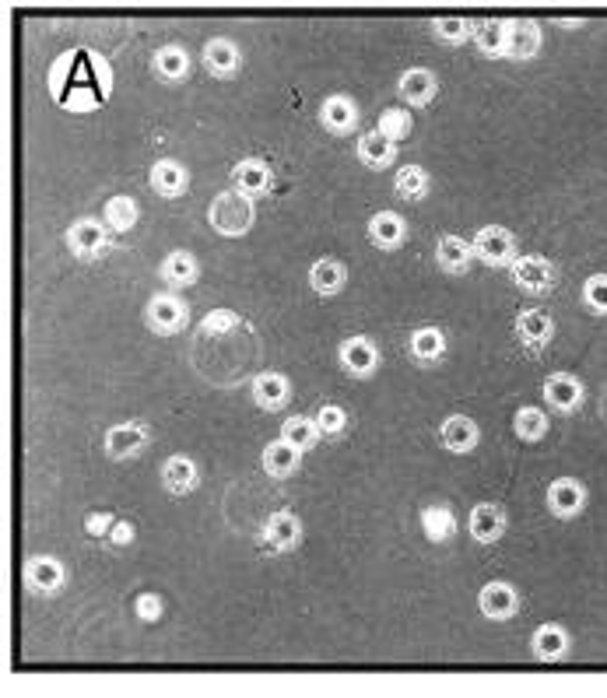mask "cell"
I'll return each mask as SVG.
<instances>
[{
	"instance_id": "3957f363",
	"label": "cell",
	"mask_w": 607,
	"mask_h": 698,
	"mask_svg": "<svg viewBox=\"0 0 607 698\" xmlns=\"http://www.w3.org/2000/svg\"><path fill=\"white\" fill-rule=\"evenodd\" d=\"M67 250L78 260L92 264V260H102L109 253V228L106 221L99 218H78L71 228H67Z\"/></svg>"
},
{
	"instance_id": "8992f818",
	"label": "cell",
	"mask_w": 607,
	"mask_h": 698,
	"mask_svg": "<svg viewBox=\"0 0 607 698\" xmlns=\"http://www.w3.org/2000/svg\"><path fill=\"white\" fill-rule=\"evenodd\" d=\"M25 583L32 593H43V597H57L67 583V569L53 555H36L25 562Z\"/></svg>"
},
{
	"instance_id": "4fadbf2b",
	"label": "cell",
	"mask_w": 607,
	"mask_h": 698,
	"mask_svg": "<svg viewBox=\"0 0 607 698\" xmlns=\"http://www.w3.org/2000/svg\"><path fill=\"white\" fill-rule=\"evenodd\" d=\"M148 183H151V190H155L158 197L176 200V197H183L186 186H190V172H186V165H179L176 158H162V162L151 165Z\"/></svg>"
},
{
	"instance_id": "603a6c76",
	"label": "cell",
	"mask_w": 607,
	"mask_h": 698,
	"mask_svg": "<svg viewBox=\"0 0 607 698\" xmlns=\"http://www.w3.org/2000/svg\"><path fill=\"white\" fill-rule=\"evenodd\" d=\"M544 397L555 411H576L583 404V383L569 372H555V376L544 379Z\"/></svg>"
},
{
	"instance_id": "cb8c5ba5",
	"label": "cell",
	"mask_w": 607,
	"mask_h": 698,
	"mask_svg": "<svg viewBox=\"0 0 607 698\" xmlns=\"http://www.w3.org/2000/svg\"><path fill=\"white\" fill-rule=\"evenodd\" d=\"M586 506V492L579 481L572 478H558L548 485V509L555 516H562V520H569V516H576L579 509Z\"/></svg>"
},
{
	"instance_id": "30bf717a",
	"label": "cell",
	"mask_w": 607,
	"mask_h": 698,
	"mask_svg": "<svg viewBox=\"0 0 607 698\" xmlns=\"http://www.w3.org/2000/svg\"><path fill=\"white\" fill-rule=\"evenodd\" d=\"M162 485H165V492L176 495V499L193 495V492H197V485H200V467L183 453L169 456V460L162 463Z\"/></svg>"
},
{
	"instance_id": "277c9868",
	"label": "cell",
	"mask_w": 607,
	"mask_h": 698,
	"mask_svg": "<svg viewBox=\"0 0 607 698\" xmlns=\"http://www.w3.org/2000/svg\"><path fill=\"white\" fill-rule=\"evenodd\" d=\"M474 260L488 267H506L516 264V236L502 225H488L474 236Z\"/></svg>"
},
{
	"instance_id": "5b68a950",
	"label": "cell",
	"mask_w": 607,
	"mask_h": 698,
	"mask_svg": "<svg viewBox=\"0 0 607 698\" xmlns=\"http://www.w3.org/2000/svg\"><path fill=\"white\" fill-rule=\"evenodd\" d=\"M337 362H341V369L348 372V376L369 379L372 372L379 369V348L372 344V337L351 334V337H344L341 348H337Z\"/></svg>"
},
{
	"instance_id": "9c48e42d",
	"label": "cell",
	"mask_w": 607,
	"mask_h": 698,
	"mask_svg": "<svg viewBox=\"0 0 607 698\" xmlns=\"http://www.w3.org/2000/svg\"><path fill=\"white\" fill-rule=\"evenodd\" d=\"M264 548L267 551H292V548H299V541H302V520L295 513H288V509H281V513H271L267 516V523H264Z\"/></svg>"
},
{
	"instance_id": "5bb4252c",
	"label": "cell",
	"mask_w": 607,
	"mask_h": 698,
	"mask_svg": "<svg viewBox=\"0 0 607 698\" xmlns=\"http://www.w3.org/2000/svg\"><path fill=\"white\" fill-rule=\"evenodd\" d=\"M232 183L246 197H260L274 186V172L264 158H243V162L232 165Z\"/></svg>"
},
{
	"instance_id": "bcb514c9",
	"label": "cell",
	"mask_w": 607,
	"mask_h": 698,
	"mask_svg": "<svg viewBox=\"0 0 607 698\" xmlns=\"http://www.w3.org/2000/svg\"><path fill=\"white\" fill-rule=\"evenodd\" d=\"M113 548H127V544H134V523H127V520H116V527L109 530V537H106Z\"/></svg>"
},
{
	"instance_id": "1f68e13d",
	"label": "cell",
	"mask_w": 607,
	"mask_h": 698,
	"mask_svg": "<svg viewBox=\"0 0 607 698\" xmlns=\"http://www.w3.org/2000/svg\"><path fill=\"white\" fill-rule=\"evenodd\" d=\"M137 214H141L137 211V200L127 197V193H116L102 207V221H106L109 232H130L137 225Z\"/></svg>"
},
{
	"instance_id": "7bdbcfd3",
	"label": "cell",
	"mask_w": 607,
	"mask_h": 698,
	"mask_svg": "<svg viewBox=\"0 0 607 698\" xmlns=\"http://www.w3.org/2000/svg\"><path fill=\"white\" fill-rule=\"evenodd\" d=\"M583 302L593 313H607V274H593L583 285Z\"/></svg>"
},
{
	"instance_id": "b9f144b4",
	"label": "cell",
	"mask_w": 607,
	"mask_h": 698,
	"mask_svg": "<svg viewBox=\"0 0 607 698\" xmlns=\"http://www.w3.org/2000/svg\"><path fill=\"white\" fill-rule=\"evenodd\" d=\"M471 32H474V25L464 22V18H439V22H436V39H439V43L457 46V43H464V39H471Z\"/></svg>"
},
{
	"instance_id": "4316f807",
	"label": "cell",
	"mask_w": 607,
	"mask_h": 698,
	"mask_svg": "<svg viewBox=\"0 0 607 698\" xmlns=\"http://www.w3.org/2000/svg\"><path fill=\"white\" fill-rule=\"evenodd\" d=\"M355 151L362 165H369V169H386V165H393V158H397V141L383 137L379 130H365V134L358 137Z\"/></svg>"
},
{
	"instance_id": "d6986e66",
	"label": "cell",
	"mask_w": 607,
	"mask_h": 698,
	"mask_svg": "<svg viewBox=\"0 0 607 698\" xmlns=\"http://www.w3.org/2000/svg\"><path fill=\"white\" fill-rule=\"evenodd\" d=\"M513 281L523 288V292L541 295L555 285V267H551L544 257H520L513 264Z\"/></svg>"
},
{
	"instance_id": "ba28073f",
	"label": "cell",
	"mask_w": 607,
	"mask_h": 698,
	"mask_svg": "<svg viewBox=\"0 0 607 698\" xmlns=\"http://www.w3.org/2000/svg\"><path fill=\"white\" fill-rule=\"evenodd\" d=\"M250 393H253V404L260 407V411H281V407L288 404V397H292V383H288L285 372H257L250 383Z\"/></svg>"
},
{
	"instance_id": "f6af8a7d",
	"label": "cell",
	"mask_w": 607,
	"mask_h": 698,
	"mask_svg": "<svg viewBox=\"0 0 607 698\" xmlns=\"http://www.w3.org/2000/svg\"><path fill=\"white\" fill-rule=\"evenodd\" d=\"M134 611H137V618H141V621H158V618H162V600H158L155 593H141V597H137V604H134Z\"/></svg>"
},
{
	"instance_id": "f35d334b",
	"label": "cell",
	"mask_w": 607,
	"mask_h": 698,
	"mask_svg": "<svg viewBox=\"0 0 607 698\" xmlns=\"http://www.w3.org/2000/svg\"><path fill=\"white\" fill-rule=\"evenodd\" d=\"M565 646H569V635H565V628L541 625L534 632V653L541 656V660H555V656H562Z\"/></svg>"
},
{
	"instance_id": "44dd1931",
	"label": "cell",
	"mask_w": 607,
	"mask_h": 698,
	"mask_svg": "<svg viewBox=\"0 0 607 698\" xmlns=\"http://www.w3.org/2000/svg\"><path fill=\"white\" fill-rule=\"evenodd\" d=\"M260 467H264V474H271V478H292L302 467V453L295 446H288L285 439H274L264 446Z\"/></svg>"
},
{
	"instance_id": "e575fe53",
	"label": "cell",
	"mask_w": 607,
	"mask_h": 698,
	"mask_svg": "<svg viewBox=\"0 0 607 698\" xmlns=\"http://www.w3.org/2000/svg\"><path fill=\"white\" fill-rule=\"evenodd\" d=\"M281 439H285L288 446L299 449V453H306V449L316 446L320 432H316V421L313 418H302V414H295V418L281 421Z\"/></svg>"
},
{
	"instance_id": "9a60e30c",
	"label": "cell",
	"mask_w": 607,
	"mask_h": 698,
	"mask_svg": "<svg viewBox=\"0 0 607 698\" xmlns=\"http://www.w3.org/2000/svg\"><path fill=\"white\" fill-rule=\"evenodd\" d=\"M204 67H208V74H215V78L225 81L243 67V53H239V46L232 43V39L215 36L204 43Z\"/></svg>"
},
{
	"instance_id": "ab89813d",
	"label": "cell",
	"mask_w": 607,
	"mask_h": 698,
	"mask_svg": "<svg viewBox=\"0 0 607 698\" xmlns=\"http://www.w3.org/2000/svg\"><path fill=\"white\" fill-rule=\"evenodd\" d=\"M411 127H415V120H411L408 109H383L376 123L379 134L390 137V141H404V137L411 134Z\"/></svg>"
},
{
	"instance_id": "ee69618b",
	"label": "cell",
	"mask_w": 607,
	"mask_h": 698,
	"mask_svg": "<svg viewBox=\"0 0 607 698\" xmlns=\"http://www.w3.org/2000/svg\"><path fill=\"white\" fill-rule=\"evenodd\" d=\"M116 527V516L106 513V509H95V513L85 516V534L88 537H109V530Z\"/></svg>"
},
{
	"instance_id": "2e32d148",
	"label": "cell",
	"mask_w": 607,
	"mask_h": 698,
	"mask_svg": "<svg viewBox=\"0 0 607 698\" xmlns=\"http://www.w3.org/2000/svg\"><path fill=\"white\" fill-rule=\"evenodd\" d=\"M320 123H323V130H330L334 137L351 134V130L358 127V106H355V99H348V95H330V99H323Z\"/></svg>"
},
{
	"instance_id": "484cf974",
	"label": "cell",
	"mask_w": 607,
	"mask_h": 698,
	"mask_svg": "<svg viewBox=\"0 0 607 698\" xmlns=\"http://www.w3.org/2000/svg\"><path fill=\"white\" fill-rule=\"evenodd\" d=\"M541 50V29L537 22H506V57L513 60H530Z\"/></svg>"
},
{
	"instance_id": "83f0119b",
	"label": "cell",
	"mask_w": 607,
	"mask_h": 698,
	"mask_svg": "<svg viewBox=\"0 0 607 698\" xmlns=\"http://www.w3.org/2000/svg\"><path fill=\"white\" fill-rule=\"evenodd\" d=\"M516 334H520V341L527 344L530 351H537L551 341L555 323H551V316L544 313V309H523L520 320H516Z\"/></svg>"
},
{
	"instance_id": "f1b7e54d",
	"label": "cell",
	"mask_w": 607,
	"mask_h": 698,
	"mask_svg": "<svg viewBox=\"0 0 607 698\" xmlns=\"http://www.w3.org/2000/svg\"><path fill=\"white\" fill-rule=\"evenodd\" d=\"M408 351L418 365H436L446 355V334L439 327H418L408 341Z\"/></svg>"
},
{
	"instance_id": "60d3db41",
	"label": "cell",
	"mask_w": 607,
	"mask_h": 698,
	"mask_svg": "<svg viewBox=\"0 0 607 698\" xmlns=\"http://www.w3.org/2000/svg\"><path fill=\"white\" fill-rule=\"evenodd\" d=\"M239 327H243V316L232 313V309H215V313H208L200 320V334L204 337H225Z\"/></svg>"
},
{
	"instance_id": "8fae6325",
	"label": "cell",
	"mask_w": 607,
	"mask_h": 698,
	"mask_svg": "<svg viewBox=\"0 0 607 698\" xmlns=\"http://www.w3.org/2000/svg\"><path fill=\"white\" fill-rule=\"evenodd\" d=\"M365 236L376 250H397L404 239H408V221L400 218L397 211H376L365 225Z\"/></svg>"
},
{
	"instance_id": "f546056e",
	"label": "cell",
	"mask_w": 607,
	"mask_h": 698,
	"mask_svg": "<svg viewBox=\"0 0 607 698\" xmlns=\"http://www.w3.org/2000/svg\"><path fill=\"white\" fill-rule=\"evenodd\" d=\"M436 260L446 274H464L474 260V246L464 236H443L436 243Z\"/></svg>"
},
{
	"instance_id": "ac0fdd59",
	"label": "cell",
	"mask_w": 607,
	"mask_h": 698,
	"mask_svg": "<svg viewBox=\"0 0 607 698\" xmlns=\"http://www.w3.org/2000/svg\"><path fill=\"white\" fill-rule=\"evenodd\" d=\"M478 607L485 618L509 621L516 614V607H520V597H516V590L509 583H488V586H481V593H478Z\"/></svg>"
},
{
	"instance_id": "d4e9b609",
	"label": "cell",
	"mask_w": 607,
	"mask_h": 698,
	"mask_svg": "<svg viewBox=\"0 0 607 698\" xmlns=\"http://www.w3.org/2000/svg\"><path fill=\"white\" fill-rule=\"evenodd\" d=\"M158 274H162V281L169 288H190V285H197V278H200V264H197V257H193V253L172 250L169 257L162 260Z\"/></svg>"
},
{
	"instance_id": "74e56055",
	"label": "cell",
	"mask_w": 607,
	"mask_h": 698,
	"mask_svg": "<svg viewBox=\"0 0 607 698\" xmlns=\"http://www.w3.org/2000/svg\"><path fill=\"white\" fill-rule=\"evenodd\" d=\"M316 432L323 435V439H341L344 432H348L351 418L348 411H344L341 404H323L320 411H316Z\"/></svg>"
},
{
	"instance_id": "ffe728a7",
	"label": "cell",
	"mask_w": 607,
	"mask_h": 698,
	"mask_svg": "<svg viewBox=\"0 0 607 698\" xmlns=\"http://www.w3.org/2000/svg\"><path fill=\"white\" fill-rule=\"evenodd\" d=\"M478 425L467 414H450V418L439 425V442H443L450 453H471L478 446Z\"/></svg>"
},
{
	"instance_id": "d590c367",
	"label": "cell",
	"mask_w": 607,
	"mask_h": 698,
	"mask_svg": "<svg viewBox=\"0 0 607 698\" xmlns=\"http://www.w3.org/2000/svg\"><path fill=\"white\" fill-rule=\"evenodd\" d=\"M471 39L488 57H506V22H488V18L485 22H474Z\"/></svg>"
},
{
	"instance_id": "d6a6232c",
	"label": "cell",
	"mask_w": 607,
	"mask_h": 698,
	"mask_svg": "<svg viewBox=\"0 0 607 698\" xmlns=\"http://www.w3.org/2000/svg\"><path fill=\"white\" fill-rule=\"evenodd\" d=\"M422 530L432 544H443L457 534V513L450 506H425L422 509Z\"/></svg>"
},
{
	"instance_id": "6da1fadb",
	"label": "cell",
	"mask_w": 607,
	"mask_h": 698,
	"mask_svg": "<svg viewBox=\"0 0 607 698\" xmlns=\"http://www.w3.org/2000/svg\"><path fill=\"white\" fill-rule=\"evenodd\" d=\"M253 218H257V211H253V197H246V193H239V190L215 193V200H211V207H208L211 228L225 239L246 236V232L253 228Z\"/></svg>"
},
{
	"instance_id": "4dcf8cb0",
	"label": "cell",
	"mask_w": 607,
	"mask_h": 698,
	"mask_svg": "<svg viewBox=\"0 0 607 698\" xmlns=\"http://www.w3.org/2000/svg\"><path fill=\"white\" fill-rule=\"evenodd\" d=\"M151 67H155V74L162 81L176 85V81H183L186 74H190V53H186L183 46L169 43V46H162V50H155V60H151Z\"/></svg>"
},
{
	"instance_id": "8d00e7d4",
	"label": "cell",
	"mask_w": 607,
	"mask_h": 698,
	"mask_svg": "<svg viewBox=\"0 0 607 698\" xmlns=\"http://www.w3.org/2000/svg\"><path fill=\"white\" fill-rule=\"evenodd\" d=\"M513 428L523 442H537L548 435V414H544L541 407H520L513 418Z\"/></svg>"
},
{
	"instance_id": "52a82bcc",
	"label": "cell",
	"mask_w": 607,
	"mask_h": 698,
	"mask_svg": "<svg viewBox=\"0 0 607 698\" xmlns=\"http://www.w3.org/2000/svg\"><path fill=\"white\" fill-rule=\"evenodd\" d=\"M148 439H151V432L144 421H123V425H113L106 432V453L113 456V460H130V456L144 453Z\"/></svg>"
},
{
	"instance_id": "e0dca14e",
	"label": "cell",
	"mask_w": 607,
	"mask_h": 698,
	"mask_svg": "<svg viewBox=\"0 0 607 698\" xmlns=\"http://www.w3.org/2000/svg\"><path fill=\"white\" fill-rule=\"evenodd\" d=\"M467 527H471V537L478 544H495L506 534V513H502V506H495V502H478V506L471 509Z\"/></svg>"
},
{
	"instance_id": "836d02e7",
	"label": "cell",
	"mask_w": 607,
	"mask_h": 698,
	"mask_svg": "<svg viewBox=\"0 0 607 698\" xmlns=\"http://www.w3.org/2000/svg\"><path fill=\"white\" fill-rule=\"evenodd\" d=\"M393 193H397L400 200H425V193H429V172L422 169V165H400L397 176H393Z\"/></svg>"
},
{
	"instance_id": "7c38bea8",
	"label": "cell",
	"mask_w": 607,
	"mask_h": 698,
	"mask_svg": "<svg viewBox=\"0 0 607 698\" xmlns=\"http://www.w3.org/2000/svg\"><path fill=\"white\" fill-rule=\"evenodd\" d=\"M397 95L408 102V106H429V102L439 95V78L429 71V67H411V71L400 74Z\"/></svg>"
},
{
	"instance_id": "7a4b0ae2",
	"label": "cell",
	"mask_w": 607,
	"mask_h": 698,
	"mask_svg": "<svg viewBox=\"0 0 607 698\" xmlns=\"http://www.w3.org/2000/svg\"><path fill=\"white\" fill-rule=\"evenodd\" d=\"M144 323H148L151 334L158 337H172L190 323V306H186L179 295L172 292H162V295H151L148 306H144Z\"/></svg>"
},
{
	"instance_id": "7402d4cb",
	"label": "cell",
	"mask_w": 607,
	"mask_h": 698,
	"mask_svg": "<svg viewBox=\"0 0 607 698\" xmlns=\"http://www.w3.org/2000/svg\"><path fill=\"white\" fill-rule=\"evenodd\" d=\"M344 285H348V267H344L341 260L323 257L309 267V288H313L316 295H323V299L344 292Z\"/></svg>"
}]
</instances>
